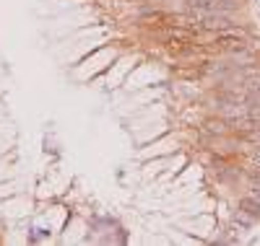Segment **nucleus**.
<instances>
[{"label":"nucleus","mask_w":260,"mask_h":246,"mask_svg":"<svg viewBox=\"0 0 260 246\" xmlns=\"http://www.w3.org/2000/svg\"><path fill=\"white\" fill-rule=\"evenodd\" d=\"M237 210H240L242 215H247L252 223H257V220H260V197L245 194V197L240 199V205H237Z\"/></svg>","instance_id":"nucleus-1"}]
</instances>
